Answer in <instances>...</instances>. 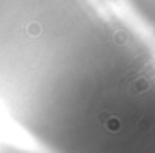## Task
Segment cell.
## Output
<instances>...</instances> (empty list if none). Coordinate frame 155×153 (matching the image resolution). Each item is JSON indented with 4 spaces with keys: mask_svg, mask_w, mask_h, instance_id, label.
Returning a JSON list of instances; mask_svg holds the SVG:
<instances>
[{
    "mask_svg": "<svg viewBox=\"0 0 155 153\" xmlns=\"http://www.w3.org/2000/svg\"><path fill=\"white\" fill-rule=\"evenodd\" d=\"M27 31H29V34H31V36H38V34H40V25H38V24H31Z\"/></svg>",
    "mask_w": 155,
    "mask_h": 153,
    "instance_id": "obj_1",
    "label": "cell"
}]
</instances>
